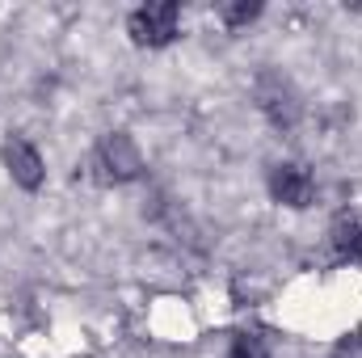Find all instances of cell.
Here are the masks:
<instances>
[{
    "instance_id": "1",
    "label": "cell",
    "mask_w": 362,
    "mask_h": 358,
    "mask_svg": "<svg viewBox=\"0 0 362 358\" xmlns=\"http://www.w3.org/2000/svg\"><path fill=\"white\" fill-rule=\"evenodd\" d=\"M93 169H97L101 181H135L144 173V156H139V148L127 131H110L93 148Z\"/></svg>"
},
{
    "instance_id": "2",
    "label": "cell",
    "mask_w": 362,
    "mask_h": 358,
    "mask_svg": "<svg viewBox=\"0 0 362 358\" xmlns=\"http://www.w3.org/2000/svg\"><path fill=\"white\" fill-rule=\"evenodd\" d=\"M177 25H181V8L173 0H160V4H144L131 13L127 30L139 47H169L177 38Z\"/></svg>"
},
{
    "instance_id": "3",
    "label": "cell",
    "mask_w": 362,
    "mask_h": 358,
    "mask_svg": "<svg viewBox=\"0 0 362 358\" xmlns=\"http://www.w3.org/2000/svg\"><path fill=\"white\" fill-rule=\"evenodd\" d=\"M257 105H262V114L270 118L274 127H282V131H291L295 122H299V114H303V105H299V93L295 85L282 76V72H262L257 76Z\"/></svg>"
},
{
    "instance_id": "4",
    "label": "cell",
    "mask_w": 362,
    "mask_h": 358,
    "mask_svg": "<svg viewBox=\"0 0 362 358\" xmlns=\"http://www.w3.org/2000/svg\"><path fill=\"white\" fill-rule=\"evenodd\" d=\"M312 194H316V181H312V173H308L303 165L282 161V165H274L270 169V198L278 202V207L303 211V207L312 202Z\"/></svg>"
},
{
    "instance_id": "5",
    "label": "cell",
    "mask_w": 362,
    "mask_h": 358,
    "mask_svg": "<svg viewBox=\"0 0 362 358\" xmlns=\"http://www.w3.org/2000/svg\"><path fill=\"white\" fill-rule=\"evenodd\" d=\"M4 169H8V178L17 181L21 190H38L42 181H47V169H42V156H38V148L30 144V139H21V135H13V139H4Z\"/></svg>"
},
{
    "instance_id": "6",
    "label": "cell",
    "mask_w": 362,
    "mask_h": 358,
    "mask_svg": "<svg viewBox=\"0 0 362 358\" xmlns=\"http://www.w3.org/2000/svg\"><path fill=\"white\" fill-rule=\"evenodd\" d=\"M333 249H337L341 262H362V215L358 211L337 215V224H333Z\"/></svg>"
},
{
    "instance_id": "7",
    "label": "cell",
    "mask_w": 362,
    "mask_h": 358,
    "mask_svg": "<svg viewBox=\"0 0 362 358\" xmlns=\"http://www.w3.org/2000/svg\"><path fill=\"white\" fill-rule=\"evenodd\" d=\"M219 17H223V25L240 30V25H249V21L262 17V4H219Z\"/></svg>"
},
{
    "instance_id": "8",
    "label": "cell",
    "mask_w": 362,
    "mask_h": 358,
    "mask_svg": "<svg viewBox=\"0 0 362 358\" xmlns=\"http://www.w3.org/2000/svg\"><path fill=\"white\" fill-rule=\"evenodd\" d=\"M228 358H270V350H266V342H262L257 333H240V337L232 342Z\"/></svg>"
},
{
    "instance_id": "9",
    "label": "cell",
    "mask_w": 362,
    "mask_h": 358,
    "mask_svg": "<svg viewBox=\"0 0 362 358\" xmlns=\"http://www.w3.org/2000/svg\"><path fill=\"white\" fill-rule=\"evenodd\" d=\"M333 358H362V333L341 337V342H337V350H333Z\"/></svg>"
}]
</instances>
